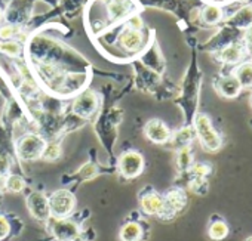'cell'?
<instances>
[{"instance_id": "6da1fadb", "label": "cell", "mask_w": 252, "mask_h": 241, "mask_svg": "<svg viewBox=\"0 0 252 241\" xmlns=\"http://www.w3.org/2000/svg\"><path fill=\"white\" fill-rule=\"evenodd\" d=\"M194 132L200 139L202 147L206 151H218L221 148V136L212 128L211 120L206 114H199L194 120Z\"/></svg>"}, {"instance_id": "7a4b0ae2", "label": "cell", "mask_w": 252, "mask_h": 241, "mask_svg": "<svg viewBox=\"0 0 252 241\" xmlns=\"http://www.w3.org/2000/svg\"><path fill=\"white\" fill-rule=\"evenodd\" d=\"M51 216L55 219H65L76 207V197L68 189H58L48 198Z\"/></svg>"}, {"instance_id": "3957f363", "label": "cell", "mask_w": 252, "mask_h": 241, "mask_svg": "<svg viewBox=\"0 0 252 241\" xmlns=\"http://www.w3.org/2000/svg\"><path fill=\"white\" fill-rule=\"evenodd\" d=\"M144 169V157L138 151H126L119 159V172L122 176L132 179L141 175Z\"/></svg>"}, {"instance_id": "277c9868", "label": "cell", "mask_w": 252, "mask_h": 241, "mask_svg": "<svg viewBox=\"0 0 252 241\" xmlns=\"http://www.w3.org/2000/svg\"><path fill=\"white\" fill-rule=\"evenodd\" d=\"M46 144L37 135H27L18 144V154L23 160L34 161L42 157Z\"/></svg>"}, {"instance_id": "5b68a950", "label": "cell", "mask_w": 252, "mask_h": 241, "mask_svg": "<svg viewBox=\"0 0 252 241\" xmlns=\"http://www.w3.org/2000/svg\"><path fill=\"white\" fill-rule=\"evenodd\" d=\"M96 105H98L96 95L92 90H85L74 99L73 111L76 115H79L82 118H88V117L94 115V112L96 111Z\"/></svg>"}, {"instance_id": "8992f818", "label": "cell", "mask_w": 252, "mask_h": 241, "mask_svg": "<svg viewBox=\"0 0 252 241\" xmlns=\"http://www.w3.org/2000/svg\"><path fill=\"white\" fill-rule=\"evenodd\" d=\"M144 135L149 141L155 144H165L171 139L169 128L159 118H153L150 122H147L144 128Z\"/></svg>"}, {"instance_id": "52a82bcc", "label": "cell", "mask_w": 252, "mask_h": 241, "mask_svg": "<svg viewBox=\"0 0 252 241\" xmlns=\"http://www.w3.org/2000/svg\"><path fill=\"white\" fill-rule=\"evenodd\" d=\"M27 207H29L32 216L34 219H37V220L45 222L51 216L48 198L42 192H33V194H30L29 198H27Z\"/></svg>"}, {"instance_id": "ba28073f", "label": "cell", "mask_w": 252, "mask_h": 241, "mask_svg": "<svg viewBox=\"0 0 252 241\" xmlns=\"http://www.w3.org/2000/svg\"><path fill=\"white\" fill-rule=\"evenodd\" d=\"M52 234L58 241H74L79 237L77 225L70 219H55L52 225Z\"/></svg>"}, {"instance_id": "9c48e42d", "label": "cell", "mask_w": 252, "mask_h": 241, "mask_svg": "<svg viewBox=\"0 0 252 241\" xmlns=\"http://www.w3.org/2000/svg\"><path fill=\"white\" fill-rule=\"evenodd\" d=\"M186 204V194L181 189H172L163 197V209L160 212V217H171L177 212H180Z\"/></svg>"}, {"instance_id": "30bf717a", "label": "cell", "mask_w": 252, "mask_h": 241, "mask_svg": "<svg viewBox=\"0 0 252 241\" xmlns=\"http://www.w3.org/2000/svg\"><path fill=\"white\" fill-rule=\"evenodd\" d=\"M119 46L126 51V52H135L143 46L144 36L140 30H132L129 27H126L120 36H119Z\"/></svg>"}, {"instance_id": "8fae6325", "label": "cell", "mask_w": 252, "mask_h": 241, "mask_svg": "<svg viewBox=\"0 0 252 241\" xmlns=\"http://www.w3.org/2000/svg\"><path fill=\"white\" fill-rule=\"evenodd\" d=\"M141 210L147 214H160L163 209V197L158 192H149L141 197Z\"/></svg>"}, {"instance_id": "7c38bea8", "label": "cell", "mask_w": 252, "mask_h": 241, "mask_svg": "<svg viewBox=\"0 0 252 241\" xmlns=\"http://www.w3.org/2000/svg\"><path fill=\"white\" fill-rule=\"evenodd\" d=\"M141 237H143V229L137 222L125 223L119 234L120 241H140Z\"/></svg>"}, {"instance_id": "4fadbf2b", "label": "cell", "mask_w": 252, "mask_h": 241, "mask_svg": "<svg viewBox=\"0 0 252 241\" xmlns=\"http://www.w3.org/2000/svg\"><path fill=\"white\" fill-rule=\"evenodd\" d=\"M240 84L237 81V79L234 76L230 77H224L220 83V90L224 96L227 98H234L239 92H240Z\"/></svg>"}, {"instance_id": "5bb4252c", "label": "cell", "mask_w": 252, "mask_h": 241, "mask_svg": "<svg viewBox=\"0 0 252 241\" xmlns=\"http://www.w3.org/2000/svg\"><path fill=\"white\" fill-rule=\"evenodd\" d=\"M234 77L237 79V81H239V84H240L242 87H249V86H252V62L242 64V65L236 70Z\"/></svg>"}, {"instance_id": "9a60e30c", "label": "cell", "mask_w": 252, "mask_h": 241, "mask_svg": "<svg viewBox=\"0 0 252 241\" xmlns=\"http://www.w3.org/2000/svg\"><path fill=\"white\" fill-rule=\"evenodd\" d=\"M240 56H242V49L237 45H230L221 52V59L224 62H228V64L237 62L240 59Z\"/></svg>"}, {"instance_id": "2e32d148", "label": "cell", "mask_w": 252, "mask_h": 241, "mask_svg": "<svg viewBox=\"0 0 252 241\" xmlns=\"http://www.w3.org/2000/svg\"><path fill=\"white\" fill-rule=\"evenodd\" d=\"M177 164L181 170H186L193 166V154L189 147L180 148L178 156H177Z\"/></svg>"}, {"instance_id": "e0dca14e", "label": "cell", "mask_w": 252, "mask_h": 241, "mask_svg": "<svg viewBox=\"0 0 252 241\" xmlns=\"http://www.w3.org/2000/svg\"><path fill=\"white\" fill-rule=\"evenodd\" d=\"M231 23H234L239 27H249V26H252V8H245V9L239 11L233 17Z\"/></svg>"}, {"instance_id": "ac0fdd59", "label": "cell", "mask_w": 252, "mask_h": 241, "mask_svg": "<svg viewBox=\"0 0 252 241\" xmlns=\"http://www.w3.org/2000/svg\"><path fill=\"white\" fill-rule=\"evenodd\" d=\"M23 48L20 45V42L17 40H6V42H0V52L8 55V56H18L21 54Z\"/></svg>"}, {"instance_id": "d6986e66", "label": "cell", "mask_w": 252, "mask_h": 241, "mask_svg": "<svg viewBox=\"0 0 252 241\" xmlns=\"http://www.w3.org/2000/svg\"><path fill=\"white\" fill-rule=\"evenodd\" d=\"M227 234H228V228H227V225L222 220L214 222L209 226V237L212 240H222V238H225Z\"/></svg>"}, {"instance_id": "ffe728a7", "label": "cell", "mask_w": 252, "mask_h": 241, "mask_svg": "<svg viewBox=\"0 0 252 241\" xmlns=\"http://www.w3.org/2000/svg\"><path fill=\"white\" fill-rule=\"evenodd\" d=\"M61 154H63L61 147L55 142H51V144H46L43 154H42V159H45L46 161H55L61 157Z\"/></svg>"}, {"instance_id": "44dd1931", "label": "cell", "mask_w": 252, "mask_h": 241, "mask_svg": "<svg viewBox=\"0 0 252 241\" xmlns=\"http://www.w3.org/2000/svg\"><path fill=\"white\" fill-rule=\"evenodd\" d=\"M221 17H222V12H221V9H220L218 6H215V5H209V6H206L205 11H203V20H205L208 24H215V23H218V21L221 20Z\"/></svg>"}, {"instance_id": "7402d4cb", "label": "cell", "mask_w": 252, "mask_h": 241, "mask_svg": "<svg viewBox=\"0 0 252 241\" xmlns=\"http://www.w3.org/2000/svg\"><path fill=\"white\" fill-rule=\"evenodd\" d=\"M5 187L8 188V191L11 192H21L24 188H26V181L18 176V175H11L6 182H5Z\"/></svg>"}, {"instance_id": "603a6c76", "label": "cell", "mask_w": 252, "mask_h": 241, "mask_svg": "<svg viewBox=\"0 0 252 241\" xmlns=\"http://www.w3.org/2000/svg\"><path fill=\"white\" fill-rule=\"evenodd\" d=\"M193 131L191 129H189V128H184V129H181L180 132H177V135H175V138H174V142L177 144V145H180V148H183V147H189V144L193 141Z\"/></svg>"}, {"instance_id": "cb8c5ba5", "label": "cell", "mask_w": 252, "mask_h": 241, "mask_svg": "<svg viewBox=\"0 0 252 241\" xmlns=\"http://www.w3.org/2000/svg\"><path fill=\"white\" fill-rule=\"evenodd\" d=\"M17 34H18V28L14 26H5V27L0 28V39L5 40V42L14 39Z\"/></svg>"}, {"instance_id": "d4e9b609", "label": "cell", "mask_w": 252, "mask_h": 241, "mask_svg": "<svg viewBox=\"0 0 252 241\" xmlns=\"http://www.w3.org/2000/svg\"><path fill=\"white\" fill-rule=\"evenodd\" d=\"M96 173H98V170H96V167H95L94 164H85V166L79 170V175H80L83 179H92V178L96 176Z\"/></svg>"}, {"instance_id": "484cf974", "label": "cell", "mask_w": 252, "mask_h": 241, "mask_svg": "<svg viewBox=\"0 0 252 241\" xmlns=\"http://www.w3.org/2000/svg\"><path fill=\"white\" fill-rule=\"evenodd\" d=\"M191 172L196 178H200L203 179L208 173H209V166L203 164V163H197V164H193L191 166Z\"/></svg>"}, {"instance_id": "4316f807", "label": "cell", "mask_w": 252, "mask_h": 241, "mask_svg": "<svg viewBox=\"0 0 252 241\" xmlns=\"http://www.w3.org/2000/svg\"><path fill=\"white\" fill-rule=\"evenodd\" d=\"M11 232V225L8 222V219L5 216L0 214V241L5 240Z\"/></svg>"}, {"instance_id": "83f0119b", "label": "cell", "mask_w": 252, "mask_h": 241, "mask_svg": "<svg viewBox=\"0 0 252 241\" xmlns=\"http://www.w3.org/2000/svg\"><path fill=\"white\" fill-rule=\"evenodd\" d=\"M143 26H144V23H143L141 17H138V15H131V17H129V20H128V27H129V28H132V30H140V31H141Z\"/></svg>"}, {"instance_id": "f1b7e54d", "label": "cell", "mask_w": 252, "mask_h": 241, "mask_svg": "<svg viewBox=\"0 0 252 241\" xmlns=\"http://www.w3.org/2000/svg\"><path fill=\"white\" fill-rule=\"evenodd\" d=\"M245 37H246V42L252 46V26L248 28V31H246V36H245Z\"/></svg>"}, {"instance_id": "f546056e", "label": "cell", "mask_w": 252, "mask_h": 241, "mask_svg": "<svg viewBox=\"0 0 252 241\" xmlns=\"http://www.w3.org/2000/svg\"><path fill=\"white\" fill-rule=\"evenodd\" d=\"M2 187H3V181H2V178H0V189H2Z\"/></svg>"}, {"instance_id": "4dcf8cb0", "label": "cell", "mask_w": 252, "mask_h": 241, "mask_svg": "<svg viewBox=\"0 0 252 241\" xmlns=\"http://www.w3.org/2000/svg\"><path fill=\"white\" fill-rule=\"evenodd\" d=\"M246 241H252V235H251V237H248V238H246Z\"/></svg>"}, {"instance_id": "1f68e13d", "label": "cell", "mask_w": 252, "mask_h": 241, "mask_svg": "<svg viewBox=\"0 0 252 241\" xmlns=\"http://www.w3.org/2000/svg\"><path fill=\"white\" fill-rule=\"evenodd\" d=\"M0 21H2V11H0Z\"/></svg>"}]
</instances>
